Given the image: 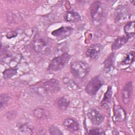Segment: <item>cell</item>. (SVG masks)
Masks as SVG:
<instances>
[{"instance_id": "obj_11", "label": "cell", "mask_w": 135, "mask_h": 135, "mask_svg": "<svg viewBox=\"0 0 135 135\" xmlns=\"http://www.w3.org/2000/svg\"><path fill=\"white\" fill-rule=\"evenodd\" d=\"M126 112L124 109L119 105L113 107V120L117 122H122L126 119Z\"/></svg>"}, {"instance_id": "obj_15", "label": "cell", "mask_w": 135, "mask_h": 135, "mask_svg": "<svg viewBox=\"0 0 135 135\" xmlns=\"http://www.w3.org/2000/svg\"><path fill=\"white\" fill-rule=\"evenodd\" d=\"M129 38L126 36L118 37L112 43L111 49L112 51H116L124 46L128 41Z\"/></svg>"}, {"instance_id": "obj_3", "label": "cell", "mask_w": 135, "mask_h": 135, "mask_svg": "<svg viewBox=\"0 0 135 135\" xmlns=\"http://www.w3.org/2000/svg\"><path fill=\"white\" fill-rule=\"evenodd\" d=\"M104 9L101 2L94 1L90 6V15L92 23L95 26L100 25L104 20Z\"/></svg>"}, {"instance_id": "obj_4", "label": "cell", "mask_w": 135, "mask_h": 135, "mask_svg": "<svg viewBox=\"0 0 135 135\" xmlns=\"http://www.w3.org/2000/svg\"><path fill=\"white\" fill-rule=\"evenodd\" d=\"M71 58L70 55L68 52L54 57L50 61L47 67V70L50 72H57L61 70L69 62Z\"/></svg>"}, {"instance_id": "obj_18", "label": "cell", "mask_w": 135, "mask_h": 135, "mask_svg": "<svg viewBox=\"0 0 135 135\" xmlns=\"http://www.w3.org/2000/svg\"><path fill=\"white\" fill-rule=\"evenodd\" d=\"M70 103V99L67 96H63L59 98L56 101L57 107L62 110H66L69 107Z\"/></svg>"}, {"instance_id": "obj_1", "label": "cell", "mask_w": 135, "mask_h": 135, "mask_svg": "<svg viewBox=\"0 0 135 135\" xmlns=\"http://www.w3.org/2000/svg\"><path fill=\"white\" fill-rule=\"evenodd\" d=\"M34 93L39 95L56 93L60 90L59 81L54 78L50 79L40 84H35L31 88Z\"/></svg>"}, {"instance_id": "obj_7", "label": "cell", "mask_w": 135, "mask_h": 135, "mask_svg": "<svg viewBox=\"0 0 135 135\" xmlns=\"http://www.w3.org/2000/svg\"><path fill=\"white\" fill-rule=\"evenodd\" d=\"M74 29L71 26H61L52 32V35L56 37L66 38L70 36L73 32Z\"/></svg>"}, {"instance_id": "obj_23", "label": "cell", "mask_w": 135, "mask_h": 135, "mask_svg": "<svg viewBox=\"0 0 135 135\" xmlns=\"http://www.w3.org/2000/svg\"><path fill=\"white\" fill-rule=\"evenodd\" d=\"M11 97L8 94H2L0 96V107L2 109L3 107L6 105L9 101Z\"/></svg>"}, {"instance_id": "obj_22", "label": "cell", "mask_w": 135, "mask_h": 135, "mask_svg": "<svg viewBox=\"0 0 135 135\" xmlns=\"http://www.w3.org/2000/svg\"><path fill=\"white\" fill-rule=\"evenodd\" d=\"M114 61V54L113 53H111L109 56L106 58L103 62V65L105 68L109 69L113 64Z\"/></svg>"}, {"instance_id": "obj_14", "label": "cell", "mask_w": 135, "mask_h": 135, "mask_svg": "<svg viewBox=\"0 0 135 135\" xmlns=\"http://www.w3.org/2000/svg\"><path fill=\"white\" fill-rule=\"evenodd\" d=\"M64 18L65 21L68 22H78L81 20V17L80 14L75 11H67L64 16Z\"/></svg>"}, {"instance_id": "obj_5", "label": "cell", "mask_w": 135, "mask_h": 135, "mask_svg": "<svg viewBox=\"0 0 135 135\" xmlns=\"http://www.w3.org/2000/svg\"><path fill=\"white\" fill-rule=\"evenodd\" d=\"M72 74L78 79H84L89 73L90 68L87 63L82 61H75L70 64Z\"/></svg>"}, {"instance_id": "obj_17", "label": "cell", "mask_w": 135, "mask_h": 135, "mask_svg": "<svg viewBox=\"0 0 135 135\" xmlns=\"http://www.w3.org/2000/svg\"><path fill=\"white\" fill-rule=\"evenodd\" d=\"M116 20L118 22H122L127 19L128 17V11L124 6L119 7L115 11Z\"/></svg>"}, {"instance_id": "obj_12", "label": "cell", "mask_w": 135, "mask_h": 135, "mask_svg": "<svg viewBox=\"0 0 135 135\" xmlns=\"http://www.w3.org/2000/svg\"><path fill=\"white\" fill-rule=\"evenodd\" d=\"M63 125L72 132H78L80 129L78 122L73 118H69L65 119L63 120Z\"/></svg>"}, {"instance_id": "obj_20", "label": "cell", "mask_w": 135, "mask_h": 135, "mask_svg": "<svg viewBox=\"0 0 135 135\" xmlns=\"http://www.w3.org/2000/svg\"><path fill=\"white\" fill-rule=\"evenodd\" d=\"M17 73V70L16 68H10L5 69L3 72V78L5 80H8L15 75H16Z\"/></svg>"}, {"instance_id": "obj_25", "label": "cell", "mask_w": 135, "mask_h": 135, "mask_svg": "<svg viewBox=\"0 0 135 135\" xmlns=\"http://www.w3.org/2000/svg\"><path fill=\"white\" fill-rule=\"evenodd\" d=\"M49 131L50 134H53V135L63 134V132H61V131L59 129V128L55 126H51L49 128Z\"/></svg>"}, {"instance_id": "obj_13", "label": "cell", "mask_w": 135, "mask_h": 135, "mask_svg": "<svg viewBox=\"0 0 135 135\" xmlns=\"http://www.w3.org/2000/svg\"><path fill=\"white\" fill-rule=\"evenodd\" d=\"M112 95V87L111 86H109L101 102V106L102 107L106 109H108L110 108L111 105Z\"/></svg>"}, {"instance_id": "obj_8", "label": "cell", "mask_w": 135, "mask_h": 135, "mask_svg": "<svg viewBox=\"0 0 135 135\" xmlns=\"http://www.w3.org/2000/svg\"><path fill=\"white\" fill-rule=\"evenodd\" d=\"M88 117L90 121L96 126L101 124L104 121V118L103 115L97 110L93 109L88 113Z\"/></svg>"}, {"instance_id": "obj_27", "label": "cell", "mask_w": 135, "mask_h": 135, "mask_svg": "<svg viewBox=\"0 0 135 135\" xmlns=\"http://www.w3.org/2000/svg\"><path fill=\"white\" fill-rule=\"evenodd\" d=\"M17 33L15 31H11L9 33H8L6 35V36L7 38H14L16 36H17Z\"/></svg>"}, {"instance_id": "obj_16", "label": "cell", "mask_w": 135, "mask_h": 135, "mask_svg": "<svg viewBox=\"0 0 135 135\" xmlns=\"http://www.w3.org/2000/svg\"><path fill=\"white\" fill-rule=\"evenodd\" d=\"M126 36L129 38H132L134 36V21L127 22L123 28Z\"/></svg>"}, {"instance_id": "obj_10", "label": "cell", "mask_w": 135, "mask_h": 135, "mask_svg": "<svg viewBox=\"0 0 135 135\" xmlns=\"http://www.w3.org/2000/svg\"><path fill=\"white\" fill-rule=\"evenodd\" d=\"M101 52V46L99 44H95L90 46L86 50V56L91 59H98Z\"/></svg>"}, {"instance_id": "obj_9", "label": "cell", "mask_w": 135, "mask_h": 135, "mask_svg": "<svg viewBox=\"0 0 135 135\" xmlns=\"http://www.w3.org/2000/svg\"><path fill=\"white\" fill-rule=\"evenodd\" d=\"M133 92L132 81L127 82L124 85L122 92V98L124 104H128L131 101Z\"/></svg>"}, {"instance_id": "obj_6", "label": "cell", "mask_w": 135, "mask_h": 135, "mask_svg": "<svg viewBox=\"0 0 135 135\" xmlns=\"http://www.w3.org/2000/svg\"><path fill=\"white\" fill-rule=\"evenodd\" d=\"M103 80L100 75H96L92 78L86 84L85 92L91 96L95 95L103 84Z\"/></svg>"}, {"instance_id": "obj_19", "label": "cell", "mask_w": 135, "mask_h": 135, "mask_svg": "<svg viewBox=\"0 0 135 135\" xmlns=\"http://www.w3.org/2000/svg\"><path fill=\"white\" fill-rule=\"evenodd\" d=\"M134 61V51H131L127 54L121 64L123 65H127L132 64Z\"/></svg>"}, {"instance_id": "obj_26", "label": "cell", "mask_w": 135, "mask_h": 135, "mask_svg": "<svg viewBox=\"0 0 135 135\" xmlns=\"http://www.w3.org/2000/svg\"><path fill=\"white\" fill-rule=\"evenodd\" d=\"M63 81H64V82L68 85L69 86H70L71 88H74V89H76L78 86L76 85V84H75V83L72 81V80H71L70 79H69V78H65L63 79Z\"/></svg>"}, {"instance_id": "obj_2", "label": "cell", "mask_w": 135, "mask_h": 135, "mask_svg": "<svg viewBox=\"0 0 135 135\" xmlns=\"http://www.w3.org/2000/svg\"><path fill=\"white\" fill-rule=\"evenodd\" d=\"M32 44L34 51L40 54L47 53L52 47L51 42L47 37L43 35H36Z\"/></svg>"}, {"instance_id": "obj_21", "label": "cell", "mask_w": 135, "mask_h": 135, "mask_svg": "<svg viewBox=\"0 0 135 135\" xmlns=\"http://www.w3.org/2000/svg\"><path fill=\"white\" fill-rule=\"evenodd\" d=\"M33 113L35 117L40 119L47 118L50 114L48 111L42 108H38L35 109Z\"/></svg>"}, {"instance_id": "obj_24", "label": "cell", "mask_w": 135, "mask_h": 135, "mask_svg": "<svg viewBox=\"0 0 135 135\" xmlns=\"http://www.w3.org/2000/svg\"><path fill=\"white\" fill-rule=\"evenodd\" d=\"M89 134H104V131L100 128H93L88 131Z\"/></svg>"}]
</instances>
